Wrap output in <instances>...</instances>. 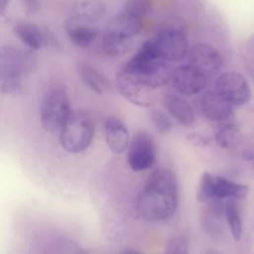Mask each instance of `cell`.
<instances>
[{"mask_svg":"<svg viewBox=\"0 0 254 254\" xmlns=\"http://www.w3.org/2000/svg\"><path fill=\"white\" fill-rule=\"evenodd\" d=\"M121 254H143V253L138 252V251H134V250H127V251L122 252Z\"/></svg>","mask_w":254,"mask_h":254,"instance_id":"cell-33","label":"cell"},{"mask_svg":"<svg viewBox=\"0 0 254 254\" xmlns=\"http://www.w3.org/2000/svg\"><path fill=\"white\" fill-rule=\"evenodd\" d=\"M105 4L102 0H77L75 4V17L95 23L105 13Z\"/></svg>","mask_w":254,"mask_h":254,"instance_id":"cell-23","label":"cell"},{"mask_svg":"<svg viewBox=\"0 0 254 254\" xmlns=\"http://www.w3.org/2000/svg\"><path fill=\"white\" fill-rule=\"evenodd\" d=\"M105 141L109 150L114 154H121L127 150L130 135L122 120L116 116H108L104 122Z\"/></svg>","mask_w":254,"mask_h":254,"instance_id":"cell-14","label":"cell"},{"mask_svg":"<svg viewBox=\"0 0 254 254\" xmlns=\"http://www.w3.org/2000/svg\"><path fill=\"white\" fill-rule=\"evenodd\" d=\"M22 72L12 64L0 61V92L4 94H14L21 90Z\"/></svg>","mask_w":254,"mask_h":254,"instance_id":"cell-21","label":"cell"},{"mask_svg":"<svg viewBox=\"0 0 254 254\" xmlns=\"http://www.w3.org/2000/svg\"><path fill=\"white\" fill-rule=\"evenodd\" d=\"M115 85L122 97L138 107H149L154 102L152 89L120 69L115 77Z\"/></svg>","mask_w":254,"mask_h":254,"instance_id":"cell-9","label":"cell"},{"mask_svg":"<svg viewBox=\"0 0 254 254\" xmlns=\"http://www.w3.org/2000/svg\"><path fill=\"white\" fill-rule=\"evenodd\" d=\"M151 121L154 128L160 133H167L173 127L169 116L160 109H153L151 111Z\"/></svg>","mask_w":254,"mask_h":254,"instance_id":"cell-27","label":"cell"},{"mask_svg":"<svg viewBox=\"0 0 254 254\" xmlns=\"http://www.w3.org/2000/svg\"><path fill=\"white\" fill-rule=\"evenodd\" d=\"M200 109L209 121L224 123L233 116V106L221 98L214 90L203 93L200 99Z\"/></svg>","mask_w":254,"mask_h":254,"instance_id":"cell-12","label":"cell"},{"mask_svg":"<svg viewBox=\"0 0 254 254\" xmlns=\"http://www.w3.org/2000/svg\"><path fill=\"white\" fill-rule=\"evenodd\" d=\"M231 106L246 104L251 96V89L245 76L238 71L222 72L215 80V90Z\"/></svg>","mask_w":254,"mask_h":254,"instance_id":"cell-5","label":"cell"},{"mask_svg":"<svg viewBox=\"0 0 254 254\" xmlns=\"http://www.w3.org/2000/svg\"><path fill=\"white\" fill-rule=\"evenodd\" d=\"M212 179L213 175L208 172H204L201 174L196 190V199L199 202H209L212 200Z\"/></svg>","mask_w":254,"mask_h":254,"instance_id":"cell-26","label":"cell"},{"mask_svg":"<svg viewBox=\"0 0 254 254\" xmlns=\"http://www.w3.org/2000/svg\"><path fill=\"white\" fill-rule=\"evenodd\" d=\"M94 132V119L89 113L85 111L71 112L60 129V142L68 153H81L91 144Z\"/></svg>","mask_w":254,"mask_h":254,"instance_id":"cell-3","label":"cell"},{"mask_svg":"<svg viewBox=\"0 0 254 254\" xmlns=\"http://www.w3.org/2000/svg\"><path fill=\"white\" fill-rule=\"evenodd\" d=\"M0 61L6 62L18 68L24 76L32 74L38 67V57L30 49L7 45L0 49Z\"/></svg>","mask_w":254,"mask_h":254,"instance_id":"cell-11","label":"cell"},{"mask_svg":"<svg viewBox=\"0 0 254 254\" xmlns=\"http://www.w3.org/2000/svg\"><path fill=\"white\" fill-rule=\"evenodd\" d=\"M224 217L228 223L232 238L239 241L242 236V222L238 207L232 201H227L224 206Z\"/></svg>","mask_w":254,"mask_h":254,"instance_id":"cell-24","label":"cell"},{"mask_svg":"<svg viewBox=\"0 0 254 254\" xmlns=\"http://www.w3.org/2000/svg\"><path fill=\"white\" fill-rule=\"evenodd\" d=\"M127 161L131 170L145 171L156 161V146L151 134L145 130H138L130 139L127 148Z\"/></svg>","mask_w":254,"mask_h":254,"instance_id":"cell-6","label":"cell"},{"mask_svg":"<svg viewBox=\"0 0 254 254\" xmlns=\"http://www.w3.org/2000/svg\"><path fill=\"white\" fill-rule=\"evenodd\" d=\"M214 141L218 146L224 149H230L238 146L242 142V133L239 127L232 122L220 123L215 128Z\"/></svg>","mask_w":254,"mask_h":254,"instance_id":"cell-22","label":"cell"},{"mask_svg":"<svg viewBox=\"0 0 254 254\" xmlns=\"http://www.w3.org/2000/svg\"><path fill=\"white\" fill-rule=\"evenodd\" d=\"M152 40L160 58L166 62H178L188 55L189 42L180 29L164 28Z\"/></svg>","mask_w":254,"mask_h":254,"instance_id":"cell-7","label":"cell"},{"mask_svg":"<svg viewBox=\"0 0 254 254\" xmlns=\"http://www.w3.org/2000/svg\"><path fill=\"white\" fill-rule=\"evenodd\" d=\"M178 203L179 186L175 173L160 169L147 179L137 198V209L147 220L162 221L173 216Z\"/></svg>","mask_w":254,"mask_h":254,"instance_id":"cell-1","label":"cell"},{"mask_svg":"<svg viewBox=\"0 0 254 254\" xmlns=\"http://www.w3.org/2000/svg\"><path fill=\"white\" fill-rule=\"evenodd\" d=\"M248 193V187L232 182L221 176H213L211 196L212 200L219 199H241Z\"/></svg>","mask_w":254,"mask_h":254,"instance_id":"cell-16","label":"cell"},{"mask_svg":"<svg viewBox=\"0 0 254 254\" xmlns=\"http://www.w3.org/2000/svg\"><path fill=\"white\" fill-rule=\"evenodd\" d=\"M141 27V19L124 12L114 16L107 24L105 30L134 39V37L140 32Z\"/></svg>","mask_w":254,"mask_h":254,"instance_id":"cell-19","label":"cell"},{"mask_svg":"<svg viewBox=\"0 0 254 254\" xmlns=\"http://www.w3.org/2000/svg\"><path fill=\"white\" fill-rule=\"evenodd\" d=\"M64 29L69 41L79 48L90 46L99 34V29L94 23L79 19L75 16L65 21Z\"/></svg>","mask_w":254,"mask_h":254,"instance_id":"cell-13","label":"cell"},{"mask_svg":"<svg viewBox=\"0 0 254 254\" xmlns=\"http://www.w3.org/2000/svg\"><path fill=\"white\" fill-rule=\"evenodd\" d=\"M26 11L30 14H36L41 9L40 0H21Z\"/></svg>","mask_w":254,"mask_h":254,"instance_id":"cell-30","label":"cell"},{"mask_svg":"<svg viewBox=\"0 0 254 254\" xmlns=\"http://www.w3.org/2000/svg\"><path fill=\"white\" fill-rule=\"evenodd\" d=\"M153 9L152 0H128L125 5V12L142 19Z\"/></svg>","mask_w":254,"mask_h":254,"instance_id":"cell-25","label":"cell"},{"mask_svg":"<svg viewBox=\"0 0 254 254\" xmlns=\"http://www.w3.org/2000/svg\"><path fill=\"white\" fill-rule=\"evenodd\" d=\"M164 254H188V241L184 236H175L167 242Z\"/></svg>","mask_w":254,"mask_h":254,"instance_id":"cell-28","label":"cell"},{"mask_svg":"<svg viewBox=\"0 0 254 254\" xmlns=\"http://www.w3.org/2000/svg\"><path fill=\"white\" fill-rule=\"evenodd\" d=\"M164 105L169 114L184 126L191 125L194 122V111L191 105L183 97L168 93L164 97Z\"/></svg>","mask_w":254,"mask_h":254,"instance_id":"cell-17","label":"cell"},{"mask_svg":"<svg viewBox=\"0 0 254 254\" xmlns=\"http://www.w3.org/2000/svg\"><path fill=\"white\" fill-rule=\"evenodd\" d=\"M13 32L30 50L37 51L44 46V30L34 23L18 22Z\"/></svg>","mask_w":254,"mask_h":254,"instance_id":"cell-20","label":"cell"},{"mask_svg":"<svg viewBox=\"0 0 254 254\" xmlns=\"http://www.w3.org/2000/svg\"><path fill=\"white\" fill-rule=\"evenodd\" d=\"M207 74L189 64L179 65L172 70L173 87L184 96H192L201 92L207 85Z\"/></svg>","mask_w":254,"mask_h":254,"instance_id":"cell-8","label":"cell"},{"mask_svg":"<svg viewBox=\"0 0 254 254\" xmlns=\"http://www.w3.org/2000/svg\"><path fill=\"white\" fill-rule=\"evenodd\" d=\"M134 39L127 38L109 31H104L101 38V49L103 53L111 58L125 56L132 51Z\"/></svg>","mask_w":254,"mask_h":254,"instance_id":"cell-18","label":"cell"},{"mask_svg":"<svg viewBox=\"0 0 254 254\" xmlns=\"http://www.w3.org/2000/svg\"><path fill=\"white\" fill-rule=\"evenodd\" d=\"M242 158L245 161H254V151L250 149H246L242 152Z\"/></svg>","mask_w":254,"mask_h":254,"instance_id":"cell-31","label":"cell"},{"mask_svg":"<svg viewBox=\"0 0 254 254\" xmlns=\"http://www.w3.org/2000/svg\"><path fill=\"white\" fill-rule=\"evenodd\" d=\"M71 112V104L67 93L60 88L50 90L41 104V125L47 132H56L62 128Z\"/></svg>","mask_w":254,"mask_h":254,"instance_id":"cell-4","label":"cell"},{"mask_svg":"<svg viewBox=\"0 0 254 254\" xmlns=\"http://www.w3.org/2000/svg\"><path fill=\"white\" fill-rule=\"evenodd\" d=\"M188 64L201 70L208 76L215 73L223 64L220 52L210 44L197 43L189 48Z\"/></svg>","mask_w":254,"mask_h":254,"instance_id":"cell-10","label":"cell"},{"mask_svg":"<svg viewBox=\"0 0 254 254\" xmlns=\"http://www.w3.org/2000/svg\"><path fill=\"white\" fill-rule=\"evenodd\" d=\"M121 69L151 89L164 86L172 75L170 65L160 58L152 39L145 41Z\"/></svg>","mask_w":254,"mask_h":254,"instance_id":"cell-2","label":"cell"},{"mask_svg":"<svg viewBox=\"0 0 254 254\" xmlns=\"http://www.w3.org/2000/svg\"><path fill=\"white\" fill-rule=\"evenodd\" d=\"M187 141L195 147H205L210 144V139L199 133H190L186 136Z\"/></svg>","mask_w":254,"mask_h":254,"instance_id":"cell-29","label":"cell"},{"mask_svg":"<svg viewBox=\"0 0 254 254\" xmlns=\"http://www.w3.org/2000/svg\"><path fill=\"white\" fill-rule=\"evenodd\" d=\"M9 3L10 0H0V14H3L6 11Z\"/></svg>","mask_w":254,"mask_h":254,"instance_id":"cell-32","label":"cell"},{"mask_svg":"<svg viewBox=\"0 0 254 254\" xmlns=\"http://www.w3.org/2000/svg\"><path fill=\"white\" fill-rule=\"evenodd\" d=\"M76 70L84 84L96 94L102 95L111 88L107 77L91 64L81 61L77 63Z\"/></svg>","mask_w":254,"mask_h":254,"instance_id":"cell-15","label":"cell"}]
</instances>
